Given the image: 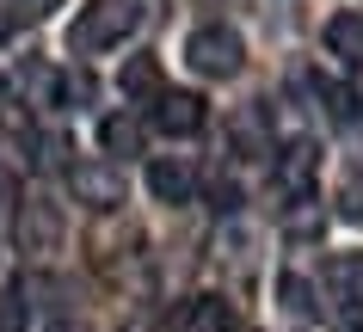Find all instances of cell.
I'll return each mask as SVG.
<instances>
[{"mask_svg":"<svg viewBox=\"0 0 363 332\" xmlns=\"http://www.w3.org/2000/svg\"><path fill=\"white\" fill-rule=\"evenodd\" d=\"M135 25H142V0H86L74 31H68V43L80 56H99V50H117Z\"/></svg>","mask_w":363,"mask_h":332,"instance_id":"cell-1","label":"cell"},{"mask_svg":"<svg viewBox=\"0 0 363 332\" xmlns=\"http://www.w3.org/2000/svg\"><path fill=\"white\" fill-rule=\"evenodd\" d=\"M185 62H191V74H203V80H234L240 62H247V43H240L234 25H197L191 38H185Z\"/></svg>","mask_w":363,"mask_h":332,"instance_id":"cell-2","label":"cell"},{"mask_svg":"<svg viewBox=\"0 0 363 332\" xmlns=\"http://www.w3.org/2000/svg\"><path fill=\"white\" fill-rule=\"evenodd\" d=\"M13 234H19V253H38V258L56 253V246H62V210L50 203V197H25Z\"/></svg>","mask_w":363,"mask_h":332,"instance_id":"cell-3","label":"cell"},{"mask_svg":"<svg viewBox=\"0 0 363 332\" xmlns=\"http://www.w3.org/2000/svg\"><path fill=\"white\" fill-rule=\"evenodd\" d=\"M68 191H74V203H86V210H117V203H123V173L105 166V160H74V166H68Z\"/></svg>","mask_w":363,"mask_h":332,"instance_id":"cell-4","label":"cell"},{"mask_svg":"<svg viewBox=\"0 0 363 332\" xmlns=\"http://www.w3.org/2000/svg\"><path fill=\"white\" fill-rule=\"evenodd\" d=\"M148 118H154L160 136H197V130L210 123V111H203L197 93H167V86H160V93L148 98Z\"/></svg>","mask_w":363,"mask_h":332,"instance_id":"cell-5","label":"cell"},{"mask_svg":"<svg viewBox=\"0 0 363 332\" xmlns=\"http://www.w3.org/2000/svg\"><path fill=\"white\" fill-rule=\"evenodd\" d=\"M326 295L345 320H363V253H339L326 265Z\"/></svg>","mask_w":363,"mask_h":332,"instance_id":"cell-6","label":"cell"},{"mask_svg":"<svg viewBox=\"0 0 363 332\" xmlns=\"http://www.w3.org/2000/svg\"><path fill=\"white\" fill-rule=\"evenodd\" d=\"M172 332H240V314L222 295H191L185 308L172 314Z\"/></svg>","mask_w":363,"mask_h":332,"instance_id":"cell-7","label":"cell"},{"mask_svg":"<svg viewBox=\"0 0 363 332\" xmlns=\"http://www.w3.org/2000/svg\"><path fill=\"white\" fill-rule=\"evenodd\" d=\"M148 191H154V203H191L197 197V173H191V160H154L148 166Z\"/></svg>","mask_w":363,"mask_h":332,"instance_id":"cell-8","label":"cell"},{"mask_svg":"<svg viewBox=\"0 0 363 332\" xmlns=\"http://www.w3.org/2000/svg\"><path fill=\"white\" fill-rule=\"evenodd\" d=\"M326 50L351 68H363V13H333L326 19Z\"/></svg>","mask_w":363,"mask_h":332,"instance_id":"cell-9","label":"cell"},{"mask_svg":"<svg viewBox=\"0 0 363 332\" xmlns=\"http://www.w3.org/2000/svg\"><path fill=\"white\" fill-rule=\"evenodd\" d=\"M117 86H123V98H154L160 93V62L154 56H130L123 74H117Z\"/></svg>","mask_w":363,"mask_h":332,"instance_id":"cell-10","label":"cell"},{"mask_svg":"<svg viewBox=\"0 0 363 332\" xmlns=\"http://www.w3.org/2000/svg\"><path fill=\"white\" fill-rule=\"evenodd\" d=\"M99 148L105 154H142V123L135 118H105L99 123Z\"/></svg>","mask_w":363,"mask_h":332,"instance_id":"cell-11","label":"cell"},{"mask_svg":"<svg viewBox=\"0 0 363 332\" xmlns=\"http://www.w3.org/2000/svg\"><path fill=\"white\" fill-rule=\"evenodd\" d=\"M0 332H31V302H25V290H0Z\"/></svg>","mask_w":363,"mask_h":332,"instance_id":"cell-12","label":"cell"},{"mask_svg":"<svg viewBox=\"0 0 363 332\" xmlns=\"http://www.w3.org/2000/svg\"><path fill=\"white\" fill-rule=\"evenodd\" d=\"M277 290H284V308L289 314H308V308H314V302H308V295H314V290H308V277H284Z\"/></svg>","mask_w":363,"mask_h":332,"instance_id":"cell-13","label":"cell"},{"mask_svg":"<svg viewBox=\"0 0 363 332\" xmlns=\"http://www.w3.org/2000/svg\"><path fill=\"white\" fill-rule=\"evenodd\" d=\"M339 203H345V215H351V222H363V166H357V173H351V178H345Z\"/></svg>","mask_w":363,"mask_h":332,"instance_id":"cell-14","label":"cell"},{"mask_svg":"<svg viewBox=\"0 0 363 332\" xmlns=\"http://www.w3.org/2000/svg\"><path fill=\"white\" fill-rule=\"evenodd\" d=\"M6 6H13V19H50L62 0H6Z\"/></svg>","mask_w":363,"mask_h":332,"instance_id":"cell-15","label":"cell"},{"mask_svg":"<svg viewBox=\"0 0 363 332\" xmlns=\"http://www.w3.org/2000/svg\"><path fill=\"white\" fill-rule=\"evenodd\" d=\"M0 210H19V178L0 166Z\"/></svg>","mask_w":363,"mask_h":332,"instance_id":"cell-16","label":"cell"}]
</instances>
